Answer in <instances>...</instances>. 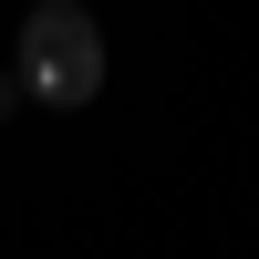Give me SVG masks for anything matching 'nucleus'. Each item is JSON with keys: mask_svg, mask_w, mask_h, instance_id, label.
<instances>
[{"mask_svg": "<svg viewBox=\"0 0 259 259\" xmlns=\"http://www.w3.org/2000/svg\"><path fill=\"white\" fill-rule=\"evenodd\" d=\"M21 83H31L41 114H83L104 94V21L83 0H41L21 21Z\"/></svg>", "mask_w": 259, "mask_h": 259, "instance_id": "nucleus-1", "label": "nucleus"}, {"mask_svg": "<svg viewBox=\"0 0 259 259\" xmlns=\"http://www.w3.org/2000/svg\"><path fill=\"white\" fill-rule=\"evenodd\" d=\"M21 94H31V83H21V73H0V124L21 114Z\"/></svg>", "mask_w": 259, "mask_h": 259, "instance_id": "nucleus-2", "label": "nucleus"}]
</instances>
